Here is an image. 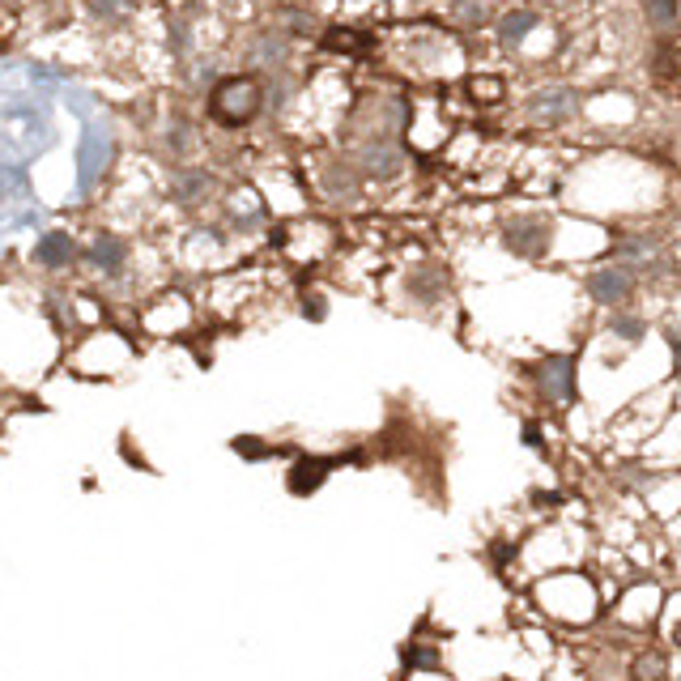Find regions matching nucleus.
Wrapping results in <instances>:
<instances>
[{"label":"nucleus","mask_w":681,"mask_h":681,"mask_svg":"<svg viewBox=\"0 0 681 681\" xmlns=\"http://www.w3.org/2000/svg\"><path fill=\"white\" fill-rule=\"evenodd\" d=\"M260 107H264V82H256V77H226L209 95V115L226 128L251 124L260 115Z\"/></svg>","instance_id":"f257e3e1"},{"label":"nucleus","mask_w":681,"mask_h":681,"mask_svg":"<svg viewBox=\"0 0 681 681\" xmlns=\"http://www.w3.org/2000/svg\"><path fill=\"white\" fill-rule=\"evenodd\" d=\"M39 260H44L48 269H64V264L73 260V239H69V235H60V231L48 235V239L39 244Z\"/></svg>","instance_id":"9d476101"},{"label":"nucleus","mask_w":681,"mask_h":681,"mask_svg":"<svg viewBox=\"0 0 681 681\" xmlns=\"http://www.w3.org/2000/svg\"><path fill=\"white\" fill-rule=\"evenodd\" d=\"M451 9H456V17H460V22H469V26H486L490 17H494L490 0H456Z\"/></svg>","instance_id":"ddd939ff"},{"label":"nucleus","mask_w":681,"mask_h":681,"mask_svg":"<svg viewBox=\"0 0 681 681\" xmlns=\"http://www.w3.org/2000/svg\"><path fill=\"white\" fill-rule=\"evenodd\" d=\"M124 256H128L124 244H120V239H111V235H98L95 247H90V260H95L98 269H111V273L124 264Z\"/></svg>","instance_id":"9b49d317"},{"label":"nucleus","mask_w":681,"mask_h":681,"mask_svg":"<svg viewBox=\"0 0 681 681\" xmlns=\"http://www.w3.org/2000/svg\"><path fill=\"white\" fill-rule=\"evenodd\" d=\"M533 26H536L533 9H516V13H507V17L498 22V39H503V48H516Z\"/></svg>","instance_id":"6e6552de"},{"label":"nucleus","mask_w":681,"mask_h":681,"mask_svg":"<svg viewBox=\"0 0 681 681\" xmlns=\"http://www.w3.org/2000/svg\"><path fill=\"white\" fill-rule=\"evenodd\" d=\"M575 90H562V86H554V90H541V95H533V120H541V124H562V120H571L575 115Z\"/></svg>","instance_id":"39448f33"},{"label":"nucleus","mask_w":681,"mask_h":681,"mask_svg":"<svg viewBox=\"0 0 681 681\" xmlns=\"http://www.w3.org/2000/svg\"><path fill=\"white\" fill-rule=\"evenodd\" d=\"M90 9L102 22H124L133 13V0H90Z\"/></svg>","instance_id":"6ab92c4d"},{"label":"nucleus","mask_w":681,"mask_h":681,"mask_svg":"<svg viewBox=\"0 0 681 681\" xmlns=\"http://www.w3.org/2000/svg\"><path fill=\"white\" fill-rule=\"evenodd\" d=\"M614 256L618 260H656V244L652 239H618Z\"/></svg>","instance_id":"dca6fc26"},{"label":"nucleus","mask_w":681,"mask_h":681,"mask_svg":"<svg viewBox=\"0 0 681 681\" xmlns=\"http://www.w3.org/2000/svg\"><path fill=\"white\" fill-rule=\"evenodd\" d=\"M362 162H367V171H371V175H380V179H392V175L400 171V153H396L388 141H380V146L367 149V158H362Z\"/></svg>","instance_id":"1a4fd4ad"},{"label":"nucleus","mask_w":681,"mask_h":681,"mask_svg":"<svg viewBox=\"0 0 681 681\" xmlns=\"http://www.w3.org/2000/svg\"><path fill=\"white\" fill-rule=\"evenodd\" d=\"M643 9H647L652 26H673L678 22V0H643Z\"/></svg>","instance_id":"f3484780"},{"label":"nucleus","mask_w":681,"mask_h":681,"mask_svg":"<svg viewBox=\"0 0 681 681\" xmlns=\"http://www.w3.org/2000/svg\"><path fill=\"white\" fill-rule=\"evenodd\" d=\"M503 244H507V251H516V256H541L545 244H549V222H541V218H516L507 226Z\"/></svg>","instance_id":"20e7f679"},{"label":"nucleus","mask_w":681,"mask_h":681,"mask_svg":"<svg viewBox=\"0 0 681 681\" xmlns=\"http://www.w3.org/2000/svg\"><path fill=\"white\" fill-rule=\"evenodd\" d=\"M329 48H337V51H371V35H358V30H340V26H333V30H329Z\"/></svg>","instance_id":"4468645a"},{"label":"nucleus","mask_w":681,"mask_h":681,"mask_svg":"<svg viewBox=\"0 0 681 681\" xmlns=\"http://www.w3.org/2000/svg\"><path fill=\"white\" fill-rule=\"evenodd\" d=\"M536 388L545 400H571L575 396V358L567 354H549L536 367Z\"/></svg>","instance_id":"f03ea898"},{"label":"nucleus","mask_w":681,"mask_h":681,"mask_svg":"<svg viewBox=\"0 0 681 681\" xmlns=\"http://www.w3.org/2000/svg\"><path fill=\"white\" fill-rule=\"evenodd\" d=\"M614 333L627 340H639L643 337V324L639 320H631V315H614Z\"/></svg>","instance_id":"412c9836"},{"label":"nucleus","mask_w":681,"mask_h":681,"mask_svg":"<svg viewBox=\"0 0 681 681\" xmlns=\"http://www.w3.org/2000/svg\"><path fill=\"white\" fill-rule=\"evenodd\" d=\"M669 669H665V660H660V652H639V660L631 665V678L639 681H652V678H665Z\"/></svg>","instance_id":"2eb2a0df"},{"label":"nucleus","mask_w":681,"mask_h":681,"mask_svg":"<svg viewBox=\"0 0 681 681\" xmlns=\"http://www.w3.org/2000/svg\"><path fill=\"white\" fill-rule=\"evenodd\" d=\"M235 451H239V456H247V460H269V456H277L282 447H269L264 438L244 435V438H235Z\"/></svg>","instance_id":"a211bd4d"},{"label":"nucleus","mask_w":681,"mask_h":681,"mask_svg":"<svg viewBox=\"0 0 681 681\" xmlns=\"http://www.w3.org/2000/svg\"><path fill=\"white\" fill-rule=\"evenodd\" d=\"M286 26H290V35H311V17L307 13H286Z\"/></svg>","instance_id":"5701e85b"},{"label":"nucleus","mask_w":681,"mask_h":681,"mask_svg":"<svg viewBox=\"0 0 681 681\" xmlns=\"http://www.w3.org/2000/svg\"><path fill=\"white\" fill-rule=\"evenodd\" d=\"M302 307H307V315H311V320H324V298H307Z\"/></svg>","instance_id":"b1692460"},{"label":"nucleus","mask_w":681,"mask_h":681,"mask_svg":"<svg viewBox=\"0 0 681 681\" xmlns=\"http://www.w3.org/2000/svg\"><path fill=\"white\" fill-rule=\"evenodd\" d=\"M405 665H409V669H422V665H426V669H438V660L431 656V647H409V652H405Z\"/></svg>","instance_id":"aec40b11"},{"label":"nucleus","mask_w":681,"mask_h":681,"mask_svg":"<svg viewBox=\"0 0 681 681\" xmlns=\"http://www.w3.org/2000/svg\"><path fill=\"white\" fill-rule=\"evenodd\" d=\"M587 294H592L596 302H605V307H618V302H627V298L634 294L631 269H622V264H605V269L587 273Z\"/></svg>","instance_id":"7ed1b4c3"},{"label":"nucleus","mask_w":681,"mask_h":681,"mask_svg":"<svg viewBox=\"0 0 681 681\" xmlns=\"http://www.w3.org/2000/svg\"><path fill=\"white\" fill-rule=\"evenodd\" d=\"M652 69H656L660 82H673V77H678V44H673V39H660V44H656Z\"/></svg>","instance_id":"f8f14e48"},{"label":"nucleus","mask_w":681,"mask_h":681,"mask_svg":"<svg viewBox=\"0 0 681 681\" xmlns=\"http://www.w3.org/2000/svg\"><path fill=\"white\" fill-rule=\"evenodd\" d=\"M171 193L179 205H200L205 196L213 193V179L205 175V171H175V179H171Z\"/></svg>","instance_id":"0eeeda50"},{"label":"nucleus","mask_w":681,"mask_h":681,"mask_svg":"<svg viewBox=\"0 0 681 681\" xmlns=\"http://www.w3.org/2000/svg\"><path fill=\"white\" fill-rule=\"evenodd\" d=\"M333 465H337V460H307V456H302V460L290 469V490L294 494H311V490H320Z\"/></svg>","instance_id":"423d86ee"},{"label":"nucleus","mask_w":681,"mask_h":681,"mask_svg":"<svg viewBox=\"0 0 681 681\" xmlns=\"http://www.w3.org/2000/svg\"><path fill=\"white\" fill-rule=\"evenodd\" d=\"M469 90H473V98H498L503 95V82H482V77H473Z\"/></svg>","instance_id":"4be33fe9"}]
</instances>
